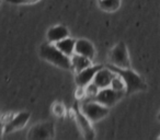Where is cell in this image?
Returning a JSON list of instances; mask_svg holds the SVG:
<instances>
[{"instance_id":"obj_13","label":"cell","mask_w":160,"mask_h":140,"mask_svg":"<svg viewBox=\"0 0 160 140\" xmlns=\"http://www.w3.org/2000/svg\"><path fill=\"white\" fill-rule=\"evenodd\" d=\"M70 61H71V69L75 70L76 74L83 70V69L88 68V67H90L92 65L91 59L76 53L70 57Z\"/></svg>"},{"instance_id":"obj_22","label":"cell","mask_w":160,"mask_h":140,"mask_svg":"<svg viewBox=\"0 0 160 140\" xmlns=\"http://www.w3.org/2000/svg\"><path fill=\"white\" fill-rule=\"evenodd\" d=\"M0 118H1V114H0Z\"/></svg>"},{"instance_id":"obj_6","label":"cell","mask_w":160,"mask_h":140,"mask_svg":"<svg viewBox=\"0 0 160 140\" xmlns=\"http://www.w3.org/2000/svg\"><path fill=\"white\" fill-rule=\"evenodd\" d=\"M31 114L30 112H21L19 114L13 115L5 125V133H13L19 129H22L29 122Z\"/></svg>"},{"instance_id":"obj_18","label":"cell","mask_w":160,"mask_h":140,"mask_svg":"<svg viewBox=\"0 0 160 140\" xmlns=\"http://www.w3.org/2000/svg\"><path fill=\"white\" fill-rule=\"evenodd\" d=\"M53 113L58 117H62L66 115V109L62 103H55L53 105Z\"/></svg>"},{"instance_id":"obj_21","label":"cell","mask_w":160,"mask_h":140,"mask_svg":"<svg viewBox=\"0 0 160 140\" xmlns=\"http://www.w3.org/2000/svg\"><path fill=\"white\" fill-rule=\"evenodd\" d=\"M158 119L160 120V114H159V115H158Z\"/></svg>"},{"instance_id":"obj_2","label":"cell","mask_w":160,"mask_h":140,"mask_svg":"<svg viewBox=\"0 0 160 140\" xmlns=\"http://www.w3.org/2000/svg\"><path fill=\"white\" fill-rule=\"evenodd\" d=\"M40 55L43 59L48 61L49 64L55 65L59 68L71 69L70 57L62 53L53 43L48 42L46 44H43L40 48Z\"/></svg>"},{"instance_id":"obj_11","label":"cell","mask_w":160,"mask_h":140,"mask_svg":"<svg viewBox=\"0 0 160 140\" xmlns=\"http://www.w3.org/2000/svg\"><path fill=\"white\" fill-rule=\"evenodd\" d=\"M75 53L82 55L85 57H88L89 59L93 60L94 56H96V49L94 46L90 41L81 38V40L76 41V46H75Z\"/></svg>"},{"instance_id":"obj_16","label":"cell","mask_w":160,"mask_h":140,"mask_svg":"<svg viewBox=\"0 0 160 140\" xmlns=\"http://www.w3.org/2000/svg\"><path fill=\"white\" fill-rule=\"evenodd\" d=\"M110 87L118 92H123V93L126 92V87H125L124 80H123V79L121 78V76H118V74H115V76L113 77Z\"/></svg>"},{"instance_id":"obj_20","label":"cell","mask_w":160,"mask_h":140,"mask_svg":"<svg viewBox=\"0 0 160 140\" xmlns=\"http://www.w3.org/2000/svg\"><path fill=\"white\" fill-rule=\"evenodd\" d=\"M5 125L6 123L2 120V118H0V138L2 137L3 133H5Z\"/></svg>"},{"instance_id":"obj_19","label":"cell","mask_w":160,"mask_h":140,"mask_svg":"<svg viewBox=\"0 0 160 140\" xmlns=\"http://www.w3.org/2000/svg\"><path fill=\"white\" fill-rule=\"evenodd\" d=\"M11 3H16V5H31V3H35L40 0H7Z\"/></svg>"},{"instance_id":"obj_17","label":"cell","mask_w":160,"mask_h":140,"mask_svg":"<svg viewBox=\"0 0 160 140\" xmlns=\"http://www.w3.org/2000/svg\"><path fill=\"white\" fill-rule=\"evenodd\" d=\"M99 88L97 87L96 83L93 82H90L88 85H86L85 87V98L86 100H93L94 96L98 94L99 92Z\"/></svg>"},{"instance_id":"obj_15","label":"cell","mask_w":160,"mask_h":140,"mask_svg":"<svg viewBox=\"0 0 160 140\" xmlns=\"http://www.w3.org/2000/svg\"><path fill=\"white\" fill-rule=\"evenodd\" d=\"M99 6L103 11L114 12L120 9L121 0H99Z\"/></svg>"},{"instance_id":"obj_9","label":"cell","mask_w":160,"mask_h":140,"mask_svg":"<svg viewBox=\"0 0 160 140\" xmlns=\"http://www.w3.org/2000/svg\"><path fill=\"white\" fill-rule=\"evenodd\" d=\"M75 119H76V122H77V125H78V127H79L80 131L82 133L83 137H85L86 139L90 140L96 137V133H94V129H93V127H92L91 122L81 113L80 109L79 111H76Z\"/></svg>"},{"instance_id":"obj_1","label":"cell","mask_w":160,"mask_h":140,"mask_svg":"<svg viewBox=\"0 0 160 140\" xmlns=\"http://www.w3.org/2000/svg\"><path fill=\"white\" fill-rule=\"evenodd\" d=\"M110 69L112 71L121 76V78L124 80L125 87H126V92L125 94H132L137 91H144L147 89V84L144 81V79L131 68H118L113 65H109Z\"/></svg>"},{"instance_id":"obj_8","label":"cell","mask_w":160,"mask_h":140,"mask_svg":"<svg viewBox=\"0 0 160 140\" xmlns=\"http://www.w3.org/2000/svg\"><path fill=\"white\" fill-rule=\"evenodd\" d=\"M54 136V126L52 123H43L35 125L30 130L29 139H48Z\"/></svg>"},{"instance_id":"obj_5","label":"cell","mask_w":160,"mask_h":140,"mask_svg":"<svg viewBox=\"0 0 160 140\" xmlns=\"http://www.w3.org/2000/svg\"><path fill=\"white\" fill-rule=\"evenodd\" d=\"M125 95V93L123 92H118L114 89H112L111 87L104 88V89H100L96 96H94L93 101L100 103V104L104 105L107 107H111L115 104L116 102L121 100L123 96Z\"/></svg>"},{"instance_id":"obj_3","label":"cell","mask_w":160,"mask_h":140,"mask_svg":"<svg viewBox=\"0 0 160 140\" xmlns=\"http://www.w3.org/2000/svg\"><path fill=\"white\" fill-rule=\"evenodd\" d=\"M80 111L90 122L96 123L107 117L109 114V107L93 100H86L80 106Z\"/></svg>"},{"instance_id":"obj_12","label":"cell","mask_w":160,"mask_h":140,"mask_svg":"<svg viewBox=\"0 0 160 140\" xmlns=\"http://www.w3.org/2000/svg\"><path fill=\"white\" fill-rule=\"evenodd\" d=\"M68 36L69 32L67 27H64V25H57V27H51L47 32V41L49 43H53V44L68 37Z\"/></svg>"},{"instance_id":"obj_23","label":"cell","mask_w":160,"mask_h":140,"mask_svg":"<svg viewBox=\"0 0 160 140\" xmlns=\"http://www.w3.org/2000/svg\"><path fill=\"white\" fill-rule=\"evenodd\" d=\"M0 3H1V0H0Z\"/></svg>"},{"instance_id":"obj_10","label":"cell","mask_w":160,"mask_h":140,"mask_svg":"<svg viewBox=\"0 0 160 140\" xmlns=\"http://www.w3.org/2000/svg\"><path fill=\"white\" fill-rule=\"evenodd\" d=\"M115 76V72H113L109 67H102L96 74L92 82L96 83L99 89H104L111 85L112 79Z\"/></svg>"},{"instance_id":"obj_14","label":"cell","mask_w":160,"mask_h":140,"mask_svg":"<svg viewBox=\"0 0 160 140\" xmlns=\"http://www.w3.org/2000/svg\"><path fill=\"white\" fill-rule=\"evenodd\" d=\"M55 46L59 49L62 53H64L66 56L71 57L75 54V46H76V40L68 37L64 38V40L59 41V42L55 43Z\"/></svg>"},{"instance_id":"obj_7","label":"cell","mask_w":160,"mask_h":140,"mask_svg":"<svg viewBox=\"0 0 160 140\" xmlns=\"http://www.w3.org/2000/svg\"><path fill=\"white\" fill-rule=\"evenodd\" d=\"M102 67L103 66H101V65H94V66L91 65V66L88 67V68L77 72V74H76V84H77V87L85 88L86 85H88L90 82H92L96 74L102 68Z\"/></svg>"},{"instance_id":"obj_4","label":"cell","mask_w":160,"mask_h":140,"mask_svg":"<svg viewBox=\"0 0 160 140\" xmlns=\"http://www.w3.org/2000/svg\"><path fill=\"white\" fill-rule=\"evenodd\" d=\"M110 65H113L118 68H131L127 46L124 42H120L112 48L109 55Z\"/></svg>"}]
</instances>
